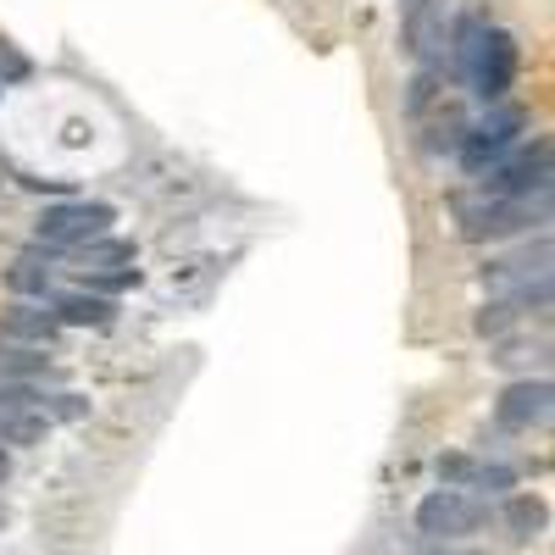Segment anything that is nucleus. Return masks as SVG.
Masks as SVG:
<instances>
[{
	"mask_svg": "<svg viewBox=\"0 0 555 555\" xmlns=\"http://www.w3.org/2000/svg\"><path fill=\"white\" fill-rule=\"evenodd\" d=\"M112 222H117V211L101 206V201H67V206L44 211L34 234H39L44 250H78V245H89V240L112 234Z\"/></svg>",
	"mask_w": 555,
	"mask_h": 555,
	"instance_id": "obj_4",
	"label": "nucleus"
},
{
	"mask_svg": "<svg viewBox=\"0 0 555 555\" xmlns=\"http://www.w3.org/2000/svg\"><path fill=\"white\" fill-rule=\"evenodd\" d=\"M7 284H12L17 295H51V284H56V261H44L39 250H28V256H17V261L7 267Z\"/></svg>",
	"mask_w": 555,
	"mask_h": 555,
	"instance_id": "obj_15",
	"label": "nucleus"
},
{
	"mask_svg": "<svg viewBox=\"0 0 555 555\" xmlns=\"http://www.w3.org/2000/svg\"><path fill=\"white\" fill-rule=\"evenodd\" d=\"M489 517V505L478 494H461V489H439L428 494L423 505H416V533H428V539H467L478 533Z\"/></svg>",
	"mask_w": 555,
	"mask_h": 555,
	"instance_id": "obj_7",
	"label": "nucleus"
},
{
	"mask_svg": "<svg viewBox=\"0 0 555 555\" xmlns=\"http://www.w3.org/2000/svg\"><path fill=\"white\" fill-rule=\"evenodd\" d=\"M544 522H550L544 500H533V494H517V500H505V528H512V539H517V544H528L533 533H544Z\"/></svg>",
	"mask_w": 555,
	"mask_h": 555,
	"instance_id": "obj_16",
	"label": "nucleus"
},
{
	"mask_svg": "<svg viewBox=\"0 0 555 555\" xmlns=\"http://www.w3.org/2000/svg\"><path fill=\"white\" fill-rule=\"evenodd\" d=\"M0 78H28V62L12 51V44H0Z\"/></svg>",
	"mask_w": 555,
	"mask_h": 555,
	"instance_id": "obj_21",
	"label": "nucleus"
},
{
	"mask_svg": "<svg viewBox=\"0 0 555 555\" xmlns=\"http://www.w3.org/2000/svg\"><path fill=\"white\" fill-rule=\"evenodd\" d=\"M73 267L83 272V278H101V284H133V245L128 240H89V245H78L73 250Z\"/></svg>",
	"mask_w": 555,
	"mask_h": 555,
	"instance_id": "obj_12",
	"label": "nucleus"
},
{
	"mask_svg": "<svg viewBox=\"0 0 555 555\" xmlns=\"http://www.w3.org/2000/svg\"><path fill=\"white\" fill-rule=\"evenodd\" d=\"M550 234H539V240H528L522 250H512V256H494V261H483V289H489V300L494 295H517V289H528V284H539V278H550Z\"/></svg>",
	"mask_w": 555,
	"mask_h": 555,
	"instance_id": "obj_8",
	"label": "nucleus"
},
{
	"mask_svg": "<svg viewBox=\"0 0 555 555\" xmlns=\"http://www.w3.org/2000/svg\"><path fill=\"white\" fill-rule=\"evenodd\" d=\"M517 483V473L512 467H505V461H478V467H473V489H489V494H505V489H512Z\"/></svg>",
	"mask_w": 555,
	"mask_h": 555,
	"instance_id": "obj_18",
	"label": "nucleus"
},
{
	"mask_svg": "<svg viewBox=\"0 0 555 555\" xmlns=\"http://www.w3.org/2000/svg\"><path fill=\"white\" fill-rule=\"evenodd\" d=\"M12 478V461H7V450H0V483H7Z\"/></svg>",
	"mask_w": 555,
	"mask_h": 555,
	"instance_id": "obj_22",
	"label": "nucleus"
},
{
	"mask_svg": "<svg viewBox=\"0 0 555 555\" xmlns=\"http://www.w3.org/2000/svg\"><path fill=\"white\" fill-rule=\"evenodd\" d=\"M550 222V190H533V195H483V190H467L455 195V228L461 240H512V234H528V228H544Z\"/></svg>",
	"mask_w": 555,
	"mask_h": 555,
	"instance_id": "obj_3",
	"label": "nucleus"
},
{
	"mask_svg": "<svg viewBox=\"0 0 555 555\" xmlns=\"http://www.w3.org/2000/svg\"><path fill=\"white\" fill-rule=\"evenodd\" d=\"M550 162H555L550 139H533V145L512 151L505 162H489L478 172V190L483 195H533V190H550Z\"/></svg>",
	"mask_w": 555,
	"mask_h": 555,
	"instance_id": "obj_5",
	"label": "nucleus"
},
{
	"mask_svg": "<svg viewBox=\"0 0 555 555\" xmlns=\"http://www.w3.org/2000/svg\"><path fill=\"white\" fill-rule=\"evenodd\" d=\"M0 328H7L12 339H23V345H51L62 322L51 311H39V306H12L7 317H0Z\"/></svg>",
	"mask_w": 555,
	"mask_h": 555,
	"instance_id": "obj_14",
	"label": "nucleus"
},
{
	"mask_svg": "<svg viewBox=\"0 0 555 555\" xmlns=\"http://www.w3.org/2000/svg\"><path fill=\"white\" fill-rule=\"evenodd\" d=\"M517 133H522V112L494 101L478 122H467V139H461V151H455V156H461V167H467V172L478 178L489 162H500L505 151L517 145Z\"/></svg>",
	"mask_w": 555,
	"mask_h": 555,
	"instance_id": "obj_6",
	"label": "nucleus"
},
{
	"mask_svg": "<svg viewBox=\"0 0 555 555\" xmlns=\"http://www.w3.org/2000/svg\"><path fill=\"white\" fill-rule=\"evenodd\" d=\"M473 467H478L473 455H439V478H444V489H467V483H473Z\"/></svg>",
	"mask_w": 555,
	"mask_h": 555,
	"instance_id": "obj_19",
	"label": "nucleus"
},
{
	"mask_svg": "<svg viewBox=\"0 0 555 555\" xmlns=\"http://www.w3.org/2000/svg\"><path fill=\"white\" fill-rule=\"evenodd\" d=\"M51 416L39 411V395L28 384H0V444H39Z\"/></svg>",
	"mask_w": 555,
	"mask_h": 555,
	"instance_id": "obj_10",
	"label": "nucleus"
},
{
	"mask_svg": "<svg viewBox=\"0 0 555 555\" xmlns=\"http://www.w3.org/2000/svg\"><path fill=\"white\" fill-rule=\"evenodd\" d=\"M405 117H411V133L416 145H423L428 156H444V151H461V139H467V106H461V95L439 78V67H423L411 78L405 89Z\"/></svg>",
	"mask_w": 555,
	"mask_h": 555,
	"instance_id": "obj_2",
	"label": "nucleus"
},
{
	"mask_svg": "<svg viewBox=\"0 0 555 555\" xmlns=\"http://www.w3.org/2000/svg\"><path fill=\"white\" fill-rule=\"evenodd\" d=\"M44 373V356H28V350H0V384H28Z\"/></svg>",
	"mask_w": 555,
	"mask_h": 555,
	"instance_id": "obj_17",
	"label": "nucleus"
},
{
	"mask_svg": "<svg viewBox=\"0 0 555 555\" xmlns=\"http://www.w3.org/2000/svg\"><path fill=\"white\" fill-rule=\"evenodd\" d=\"M450 62H455L461 78H467L473 95L494 106V101H505V89H512V78H517V39L505 28H489L483 17H473V23H461Z\"/></svg>",
	"mask_w": 555,
	"mask_h": 555,
	"instance_id": "obj_1",
	"label": "nucleus"
},
{
	"mask_svg": "<svg viewBox=\"0 0 555 555\" xmlns=\"http://www.w3.org/2000/svg\"><path fill=\"white\" fill-rule=\"evenodd\" d=\"M51 317L67 322V328H106V322H112V300L83 295V289H67V295L51 300Z\"/></svg>",
	"mask_w": 555,
	"mask_h": 555,
	"instance_id": "obj_13",
	"label": "nucleus"
},
{
	"mask_svg": "<svg viewBox=\"0 0 555 555\" xmlns=\"http://www.w3.org/2000/svg\"><path fill=\"white\" fill-rule=\"evenodd\" d=\"M39 411H44V416H83V400H78V395H51V400L39 395Z\"/></svg>",
	"mask_w": 555,
	"mask_h": 555,
	"instance_id": "obj_20",
	"label": "nucleus"
},
{
	"mask_svg": "<svg viewBox=\"0 0 555 555\" xmlns=\"http://www.w3.org/2000/svg\"><path fill=\"white\" fill-rule=\"evenodd\" d=\"M400 34H405V51L416 56V67H439L444 62V0H405V17H400Z\"/></svg>",
	"mask_w": 555,
	"mask_h": 555,
	"instance_id": "obj_9",
	"label": "nucleus"
},
{
	"mask_svg": "<svg viewBox=\"0 0 555 555\" xmlns=\"http://www.w3.org/2000/svg\"><path fill=\"white\" fill-rule=\"evenodd\" d=\"M550 400H555L550 378H522V384H512L500 395L494 423L500 428H539V423H550Z\"/></svg>",
	"mask_w": 555,
	"mask_h": 555,
	"instance_id": "obj_11",
	"label": "nucleus"
}]
</instances>
